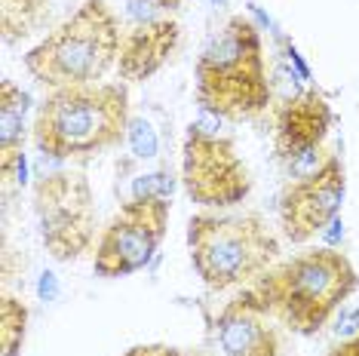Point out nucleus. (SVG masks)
<instances>
[{"label": "nucleus", "instance_id": "nucleus-1", "mask_svg": "<svg viewBox=\"0 0 359 356\" xmlns=\"http://www.w3.org/2000/svg\"><path fill=\"white\" fill-rule=\"evenodd\" d=\"M359 289V273L334 246L310 249L267 271L243 292L249 301L276 317L298 335H316L332 313Z\"/></svg>", "mask_w": 359, "mask_h": 356}, {"label": "nucleus", "instance_id": "nucleus-2", "mask_svg": "<svg viewBox=\"0 0 359 356\" xmlns=\"http://www.w3.org/2000/svg\"><path fill=\"white\" fill-rule=\"evenodd\" d=\"M34 144L50 160H86L117 148L129 132L126 83L53 89L37 104Z\"/></svg>", "mask_w": 359, "mask_h": 356}, {"label": "nucleus", "instance_id": "nucleus-3", "mask_svg": "<svg viewBox=\"0 0 359 356\" xmlns=\"http://www.w3.org/2000/svg\"><path fill=\"white\" fill-rule=\"evenodd\" d=\"M197 102L227 120L258 117L271 102L264 43L255 22L231 15L197 59Z\"/></svg>", "mask_w": 359, "mask_h": 356}, {"label": "nucleus", "instance_id": "nucleus-4", "mask_svg": "<svg viewBox=\"0 0 359 356\" xmlns=\"http://www.w3.org/2000/svg\"><path fill=\"white\" fill-rule=\"evenodd\" d=\"M120 22L104 0H83L25 55L28 74L46 89L89 86L117 64Z\"/></svg>", "mask_w": 359, "mask_h": 356}, {"label": "nucleus", "instance_id": "nucleus-5", "mask_svg": "<svg viewBox=\"0 0 359 356\" xmlns=\"http://www.w3.org/2000/svg\"><path fill=\"white\" fill-rule=\"evenodd\" d=\"M187 249L194 271L212 292L252 286L280 258V240L261 215H194Z\"/></svg>", "mask_w": 359, "mask_h": 356}, {"label": "nucleus", "instance_id": "nucleus-6", "mask_svg": "<svg viewBox=\"0 0 359 356\" xmlns=\"http://www.w3.org/2000/svg\"><path fill=\"white\" fill-rule=\"evenodd\" d=\"M40 240L55 261H77L95 240V200L80 172H50L34 182Z\"/></svg>", "mask_w": 359, "mask_h": 356}, {"label": "nucleus", "instance_id": "nucleus-7", "mask_svg": "<svg viewBox=\"0 0 359 356\" xmlns=\"http://www.w3.org/2000/svg\"><path fill=\"white\" fill-rule=\"evenodd\" d=\"M169 228V200L133 197L117 209V215L104 224L95 242L93 271L104 280L133 277L144 271L157 255Z\"/></svg>", "mask_w": 359, "mask_h": 356}, {"label": "nucleus", "instance_id": "nucleus-8", "mask_svg": "<svg viewBox=\"0 0 359 356\" xmlns=\"http://www.w3.org/2000/svg\"><path fill=\"white\" fill-rule=\"evenodd\" d=\"M182 182L194 203L231 209L252 193V178L233 142L206 123H191L182 151Z\"/></svg>", "mask_w": 359, "mask_h": 356}, {"label": "nucleus", "instance_id": "nucleus-9", "mask_svg": "<svg viewBox=\"0 0 359 356\" xmlns=\"http://www.w3.org/2000/svg\"><path fill=\"white\" fill-rule=\"evenodd\" d=\"M347 178L344 163L338 153H332L313 175L289 182L280 197V224L292 242H307L338 218L344 203Z\"/></svg>", "mask_w": 359, "mask_h": 356}, {"label": "nucleus", "instance_id": "nucleus-10", "mask_svg": "<svg viewBox=\"0 0 359 356\" xmlns=\"http://www.w3.org/2000/svg\"><path fill=\"white\" fill-rule=\"evenodd\" d=\"M329 129H332V108L323 93L304 89V93L292 95L276 111V126H273L276 157L283 163H292V160L316 151L325 142Z\"/></svg>", "mask_w": 359, "mask_h": 356}, {"label": "nucleus", "instance_id": "nucleus-11", "mask_svg": "<svg viewBox=\"0 0 359 356\" xmlns=\"http://www.w3.org/2000/svg\"><path fill=\"white\" fill-rule=\"evenodd\" d=\"M215 335L222 356H283L280 331L271 326L264 310H258L243 292L218 313Z\"/></svg>", "mask_w": 359, "mask_h": 356}, {"label": "nucleus", "instance_id": "nucleus-12", "mask_svg": "<svg viewBox=\"0 0 359 356\" xmlns=\"http://www.w3.org/2000/svg\"><path fill=\"white\" fill-rule=\"evenodd\" d=\"M178 37H182V28L175 19H148L123 31L117 55L120 77L126 83H142V80L154 77L175 53Z\"/></svg>", "mask_w": 359, "mask_h": 356}, {"label": "nucleus", "instance_id": "nucleus-13", "mask_svg": "<svg viewBox=\"0 0 359 356\" xmlns=\"http://www.w3.org/2000/svg\"><path fill=\"white\" fill-rule=\"evenodd\" d=\"M28 93L15 86L13 80L0 83V175L13 182L25 169L22 144H25V114H28Z\"/></svg>", "mask_w": 359, "mask_h": 356}, {"label": "nucleus", "instance_id": "nucleus-14", "mask_svg": "<svg viewBox=\"0 0 359 356\" xmlns=\"http://www.w3.org/2000/svg\"><path fill=\"white\" fill-rule=\"evenodd\" d=\"M50 19V0H0V31L6 43L37 34Z\"/></svg>", "mask_w": 359, "mask_h": 356}, {"label": "nucleus", "instance_id": "nucleus-15", "mask_svg": "<svg viewBox=\"0 0 359 356\" xmlns=\"http://www.w3.org/2000/svg\"><path fill=\"white\" fill-rule=\"evenodd\" d=\"M28 331V307L15 295L0 298V350L4 356H19Z\"/></svg>", "mask_w": 359, "mask_h": 356}, {"label": "nucleus", "instance_id": "nucleus-16", "mask_svg": "<svg viewBox=\"0 0 359 356\" xmlns=\"http://www.w3.org/2000/svg\"><path fill=\"white\" fill-rule=\"evenodd\" d=\"M169 193H172V175L169 172H151V175H142L135 182V197L169 200Z\"/></svg>", "mask_w": 359, "mask_h": 356}, {"label": "nucleus", "instance_id": "nucleus-17", "mask_svg": "<svg viewBox=\"0 0 359 356\" xmlns=\"http://www.w3.org/2000/svg\"><path fill=\"white\" fill-rule=\"evenodd\" d=\"M129 139H133V148H135V157H154L157 153V139H154L151 126L144 120H138L129 129Z\"/></svg>", "mask_w": 359, "mask_h": 356}, {"label": "nucleus", "instance_id": "nucleus-18", "mask_svg": "<svg viewBox=\"0 0 359 356\" xmlns=\"http://www.w3.org/2000/svg\"><path fill=\"white\" fill-rule=\"evenodd\" d=\"M334 335H338L341 341L359 335V307H344V310H341L338 322H334Z\"/></svg>", "mask_w": 359, "mask_h": 356}, {"label": "nucleus", "instance_id": "nucleus-19", "mask_svg": "<svg viewBox=\"0 0 359 356\" xmlns=\"http://www.w3.org/2000/svg\"><path fill=\"white\" fill-rule=\"evenodd\" d=\"M123 356H187V353L169 344H138V347H129Z\"/></svg>", "mask_w": 359, "mask_h": 356}, {"label": "nucleus", "instance_id": "nucleus-20", "mask_svg": "<svg viewBox=\"0 0 359 356\" xmlns=\"http://www.w3.org/2000/svg\"><path fill=\"white\" fill-rule=\"evenodd\" d=\"M325 356H359V335L347 338V341H338Z\"/></svg>", "mask_w": 359, "mask_h": 356}, {"label": "nucleus", "instance_id": "nucleus-21", "mask_svg": "<svg viewBox=\"0 0 359 356\" xmlns=\"http://www.w3.org/2000/svg\"><path fill=\"white\" fill-rule=\"evenodd\" d=\"M135 4H144L148 6V10H178V6H182V0H135Z\"/></svg>", "mask_w": 359, "mask_h": 356}, {"label": "nucleus", "instance_id": "nucleus-22", "mask_svg": "<svg viewBox=\"0 0 359 356\" xmlns=\"http://www.w3.org/2000/svg\"><path fill=\"white\" fill-rule=\"evenodd\" d=\"M55 292V286H53V277H50V273H46V277H43V282H40V295H43V298H50Z\"/></svg>", "mask_w": 359, "mask_h": 356}]
</instances>
